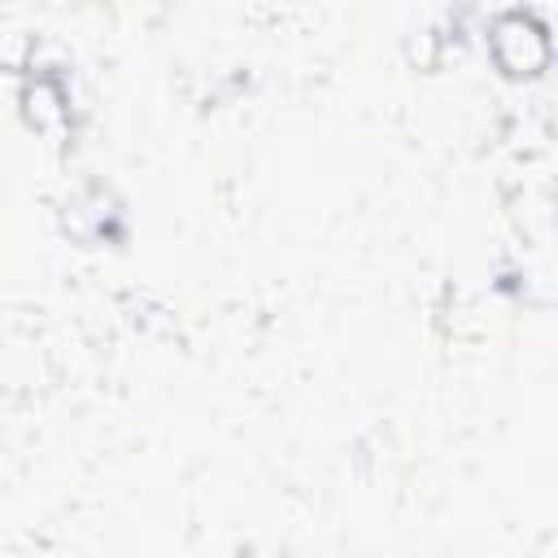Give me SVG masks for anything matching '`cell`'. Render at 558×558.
I'll return each instance as SVG.
<instances>
[{"label":"cell","mask_w":558,"mask_h":558,"mask_svg":"<svg viewBox=\"0 0 558 558\" xmlns=\"http://www.w3.org/2000/svg\"><path fill=\"white\" fill-rule=\"evenodd\" d=\"M493 52H497L501 70H510V74H536L549 61V39H545L541 22H532L527 13H506L493 26Z\"/></svg>","instance_id":"6da1fadb"}]
</instances>
